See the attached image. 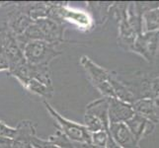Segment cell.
Here are the masks:
<instances>
[{
    "label": "cell",
    "mask_w": 159,
    "mask_h": 148,
    "mask_svg": "<svg viewBox=\"0 0 159 148\" xmlns=\"http://www.w3.org/2000/svg\"><path fill=\"white\" fill-rule=\"evenodd\" d=\"M47 111L53 119L57 129L69 138L72 142L82 144H91V132L85 128L84 124L73 122L61 116L48 101H43Z\"/></svg>",
    "instance_id": "1"
},
{
    "label": "cell",
    "mask_w": 159,
    "mask_h": 148,
    "mask_svg": "<svg viewBox=\"0 0 159 148\" xmlns=\"http://www.w3.org/2000/svg\"><path fill=\"white\" fill-rule=\"evenodd\" d=\"M56 46L45 41H31L27 43L23 47L24 57L27 63L48 66L52 60L61 53L57 51Z\"/></svg>",
    "instance_id": "2"
},
{
    "label": "cell",
    "mask_w": 159,
    "mask_h": 148,
    "mask_svg": "<svg viewBox=\"0 0 159 148\" xmlns=\"http://www.w3.org/2000/svg\"><path fill=\"white\" fill-rule=\"evenodd\" d=\"M48 18L59 24H62L63 21L69 22L82 31H88L93 26V21L88 14L84 11L70 8L67 5H50Z\"/></svg>",
    "instance_id": "3"
},
{
    "label": "cell",
    "mask_w": 159,
    "mask_h": 148,
    "mask_svg": "<svg viewBox=\"0 0 159 148\" xmlns=\"http://www.w3.org/2000/svg\"><path fill=\"white\" fill-rule=\"evenodd\" d=\"M80 63L83 66L87 78L89 79L92 85L106 98H115L114 90L110 84L112 73L93 62L86 56H83L80 58Z\"/></svg>",
    "instance_id": "4"
},
{
    "label": "cell",
    "mask_w": 159,
    "mask_h": 148,
    "mask_svg": "<svg viewBox=\"0 0 159 148\" xmlns=\"http://www.w3.org/2000/svg\"><path fill=\"white\" fill-rule=\"evenodd\" d=\"M0 47L3 49L8 60L9 72L26 62L23 49L20 47L16 39L8 32L5 26L0 28Z\"/></svg>",
    "instance_id": "5"
},
{
    "label": "cell",
    "mask_w": 159,
    "mask_h": 148,
    "mask_svg": "<svg viewBox=\"0 0 159 148\" xmlns=\"http://www.w3.org/2000/svg\"><path fill=\"white\" fill-rule=\"evenodd\" d=\"M108 133L120 148H139V141L125 123H111Z\"/></svg>",
    "instance_id": "6"
},
{
    "label": "cell",
    "mask_w": 159,
    "mask_h": 148,
    "mask_svg": "<svg viewBox=\"0 0 159 148\" xmlns=\"http://www.w3.org/2000/svg\"><path fill=\"white\" fill-rule=\"evenodd\" d=\"M38 25L42 33L43 41L57 45L62 41L63 37V26L51 18H43L34 21Z\"/></svg>",
    "instance_id": "7"
},
{
    "label": "cell",
    "mask_w": 159,
    "mask_h": 148,
    "mask_svg": "<svg viewBox=\"0 0 159 148\" xmlns=\"http://www.w3.org/2000/svg\"><path fill=\"white\" fill-rule=\"evenodd\" d=\"M109 122L111 123H125L134 114L130 104L123 102L117 98H109Z\"/></svg>",
    "instance_id": "8"
},
{
    "label": "cell",
    "mask_w": 159,
    "mask_h": 148,
    "mask_svg": "<svg viewBox=\"0 0 159 148\" xmlns=\"http://www.w3.org/2000/svg\"><path fill=\"white\" fill-rule=\"evenodd\" d=\"M33 22L34 21L25 12V10L21 9L19 11H13L8 16V21L4 26L11 35L14 38H17L24 34V32Z\"/></svg>",
    "instance_id": "9"
},
{
    "label": "cell",
    "mask_w": 159,
    "mask_h": 148,
    "mask_svg": "<svg viewBox=\"0 0 159 148\" xmlns=\"http://www.w3.org/2000/svg\"><path fill=\"white\" fill-rule=\"evenodd\" d=\"M125 123L127 124V127L129 128L131 133L134 135L138 141L151 134L155 128L154 123H152L151 120L145 119L136 113H134V116Z\"/></svg>",
    "instance_id": "10"
},
{
    "label": "cell",
    "mask_w": 159,
    "mask_h": 148,
    "mask_svg": "<svg viewBox=\"0 0 159 148\" xmlns=\"http://www.w3.org/2000/svg\"><path fill=\"white\" fill-rule=\"evenodd\" d=\"M109 98H101L98 100L92 101L89 103L88 105L85 108V113L90 114L92 116L96 117L97 119H99L103 124L105 125L106 129H109Z\"/></svg>",
    "instance_id": "11"
},
{
    "label": "cell",
    "mask_w": 159,
    "mask_h": 148,
    "mask_svg": "<svg viewBox=\"0 0 159 148\" xmlns=\"http://www.w3.org/2000/svg\"><path fill=\"white\" fill-rule=\"evenodd\" d=\"M20 83L24 86L29 92L33 94L38 95L40 97H43L45 99L51 98L53 94V88L52 86L47 85L43 82L38 80L36 78H28L20 81Z\"/></svg>",
    "instance_id": "12"
},
{
    "label": "cell",
    "mask_w": 159,
    "mask_h": 148,
    "mask_svg": "<svg viewBox=\"0 0 159 148\" xmlns=\"http://www.w3.org/2000/svg\"><path fill=\"white\" fill-rule=\"evenodd\" d=\"M35 136H37L36 125L31 120H21L16 127V136L14 139L31 146V141Z\"/></svg>",
    "instance_id": "13"
},
{
    "label": "cell",
    "mask_w": 159,
    "mask_h": 148,
    "mask_svg": "<svg viewBox=\"0 0 159 148\" xmlns=\"http://www.w3.org/2000/svg\"><path fill=\"white\" fill-rule=\"evenodd\" d=\"M131 106H133L134 113L151 120V122L154 123L159 122V119L156 117L155 112H154V106H153L152 99H149V98L141 99V100L135 101Z\"/></svg>",
    "instance_id": "14"
},
{
    "label": "cell",
    "mask_w": 159,
    "mask_h": 148,
    "mask_svg": "<svg viewBox=\"0 0 159 148\" xmlns=\"http://www.w3.org/2000/svg\"><path fill=\"white\" fill-rule=\"evenodd\" d=\"M48 141L52 143L57 145L58 148H75L74 142L71 141L69 138H67L60 130H56V132L52 134L50 137L48 138Z\"/></svg>",
    "instance_id": "15"
},
{
    "label": "cell",
    "mask_w": 159,
    "mask_h": 148,
    "mask_svg": "<svg viewBox=\"0 0 159 148\" xmlns=\"http://www.w3.org/2000/svg\"><path fill=\"white\" fill-rule=\"evenodd\" d=\"M84 125L85 128L88 129L91 133L97 132V131H101V130H106L105 125L103 124V123L99 119H97L96 117L92 116L90 114H84Z\"/></svg>",
    "instance_id": "16"
},
{
    "label": "cell",
    "mask_w": 159,
    "mask_h": 148,
    "mask_svg": "<svg viewBox=\"0 0 159 148\" xmlns=\"http://www.w3.org/2000/svg\"><path fill=\"white\" fill-rule=\"evenodd\" d=\"M108 140V131L101 130L91 134V144L105 147Z\"/></svg>",
    "instance_id": "17"
},
{
    "label": "cell",
    "mask_w": 159,
    "mask_h": 148,
    "mask_svg": "<svg viewBox=\"0 0 159 148\" xmlns=\"http://www.w3.org/2000/svg\"><path fill=\"white\" fill-rule=\"evenodd\" d=\"M31 147L33 148H58L57 145H54L48 139H43V138L38 137V136H35V137L32 139Z\"/></svg>",
    "instance_id": "18"
},
{
    "label": "cell",
    "mask_w": 159,
    "mask_h": 148,
    "mask_svg": "<svg viewBox=\"0 0 159 148\" xmlns=\"http://www.w3.org/2000/svg\"><path fill=\"white\" fill-rule=\"evenodd\" d=\"M0 136L14 139L16 136V128L9 127L8 124L0 120Z\"/></svg>",
    "instance_id": "19"
},
{
    "label": "cell",
    "mask_w": 159,
    "mask_h": 148,
    "mask_svg": "<svg viewBox=\"0 0 159 148\" xmlns=\"http://www.w3.org/2000/svg\"><path fill=\"white\" fill-rule=\"evenodd\" d=\"M4 70L9 71V63L6 56H5L3 49L0 47V71H4Z\"/></svg>",
    "instance_id": "20"
},
{
    "label": "cell",
    "mask_w": 159,
    "mask_h": 148,
    "mask_svg": "<svg viewBox=\"0 0 159 148\" xmlns=\"http://www.w3.org/2000/svg\"><path fill=\"white\" fill-rule=\"evenodd\" d=\"M106 148H120L116 142H115L112 137L110 136V134L108 133V140H107V144H106Z\"/></svg>",
    "instance_id": "21"
},
{
    "label": "cell",
    "mask_w": 159,
    "mask_h": 148,
    "mask_svg": "<svg viewBox=\"0 0 159 148\" xmlns=\"http://www.w3.org/2000/svg\"><path fill=\"white\" fill-rule=\"evenodd\" d=\"M151 88L155 94H159V78H156L155 80H153L152 84H151Z\"/></svg>",
    "instance_id": "22"
},
{
    "label": "cell",
    "mask_w": 159,
    "mask_h": 148,
    "mask_svg": "<svg viewBox=\"0 0 159 148\" xmlns=\"http://www.w3.org/2000/svg\"><path fill=\"white\" fill-rule=\"evenodd\" d=\"M158 52H159V47H158Z\"/></svg>",
    "instance_id": "23"
},
{
    "label": "cell",
    "mask_w": 159,
    "mask_h": 148,
    "mask_svg": "<svg viewBox=\"0 0 159 148\" xmlns=\"http://www.w3.org/2000/svg\"><path fill=\"white\" fill-rule=\"evenodd\" d=\"M31 148H33V147H31Z\"/></svg>",
    "instance_id": "24"
}]
</instances>
